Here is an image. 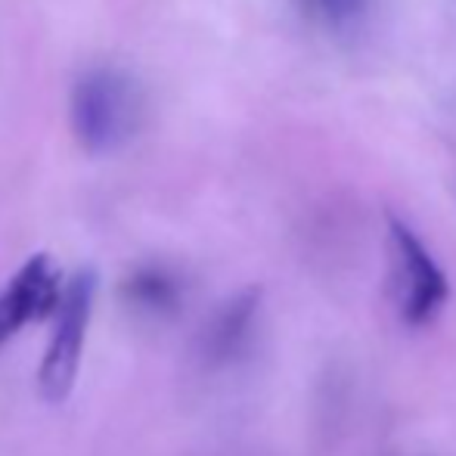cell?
Wrapping results in <instances>:
<instances>
[{"mask_svg": "<svg viewBox=\"0 0 456 456\" xmlns=\"http://www.w3.org/2000/svg\"><path fill=\"white\" fill-rule=\"evenodd\" d=\"M69 125L85 152L112 156L143 125V91L125 69H85L69 94Z\"/></svg>", "mask_w": 456, "mask_h": 456, "instance_id": "6da1fadb", "label": "cell"}, {"mask_svg": "<svg viewBox=\"0 0 456 456\" xmlns=\"http://www.w3.org/2000/svg\"><path fill=\"white\" fill-rule=\"evenodd\" d=\"M66 280L47 252H37L10 276L0 292V348L28 323L56 317Z\"/></svg>", "mask_w": 456, "mask_h": 456, "instance_id": "277c9868", "label": "cell"}, {"mask_svg": "<svg viewBox=\"0 0 456 456\" xmlns=\"http://www.w3.org/2000/svg\"><path fill=\"white\" fill-rule=\"evenodd\" d=\"M96 289H100V280H96L94 267H81L66 280L53 336H50L47 351L37 363V395H41V401L62 403L72 397L81 372V357H85L87 326H91L94 317Z\"/></svg>", "mask_w": 456, "mask_h": 456, "instance_id": "7a4b0ae2", "label": "cell"}, {"mask_svg": "<svg viewBox=\"0 0 456 456\" xmlns=\"http://www.w3.org/2000/svg\"><path fill=\"white\" fill-rule=\"evenodd\" d=\"M121 298L143 317H171L183 301V282L165 265H140L121 282Z\"/></svg>", "mask_w": 456, "mask_h": 456, "instance_id": "8992f818", "label": "cell"}, {"mask_svg": "<svg viewBox=\"0 0 456 456\" xmlns=\"http://www.w3.org/2000/svg\"><path fill=\"white\" fill-rule=\"evenodd\" d=\"M332 25H345L363 12V0H311Z\"/></svg>", "mask_w": 456, "mask_h": 456, "instance_id": "52a82bcc", "label": "cell"}, {"mask_svg": "<svg viewBox=\"0 0 456 456\" xmlns=\"http://www.w3.org/2000/svg\"><path fill=\"white\" fill-rule=\"evenodd\" d=\"M388 242H391V282H395L397 311H401L403 323L410 326L432 323L441 307H444L447 295H451L444 271L432 258L426 242L401 217H388Z\"/></svg>", "mask_w": 456, "mask_h": 456, "instance_id": "3957f363", "label": "cell"}, {"mask_svg": "<svg viewBox=\"0 0 456 456\" xmlns=\"http://www.w3.org/2000/svg\"><path fill=\"white\" fill-rule=\"evenodd\" d=\"M258 311L261 289H242V292L230 295L224 305H217L196 338L199 361L211 366V370L233 363L246 351L248 338H252Z\"/></svg>", "mask_w": 456, "mask_h": 456, "instance_id": "5b68a950", "label": "cell"}]
</instances>
